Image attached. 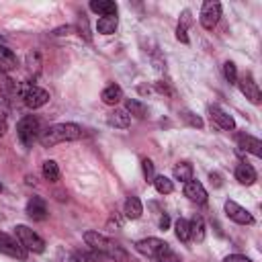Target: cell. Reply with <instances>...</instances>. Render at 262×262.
Wrapping results in <instances>:
<instances>
[{"label": "cell", "instance_id": "36", "mask_svg": "<svg viewBox=\"0 0 262 262\" xmlns=\"http://www.w3.org/2000/svg\"><path fill=\"white\" fill-rule=\"evenodd\" d=\"M223 262H252L248 256H242V254H229L227 258H223Z\"/></svg>", "mask_w": 262, "mask_h": 262}, {"label": "cell", "instance_id": "33", "mask_svg": "<svg viewBox=\"0 0 262 262\" xmlns=\"http://www.w3.org/2000/svg\"><path fill=\"white\" fill-rule=\"evenodd\" d=\"M141 170H143V176H145L147 182H151V180L156 178V174H154V162H151V160L143 158V160H141Z\"/></svg>", "mask_w": 262, "mask_h": 262}, {"label": "cell", "instance_id": "15", "mask_svg": "<svg viewBox=\"0 0 262 262\" xmlns=\"http://www.w3.org/2000/svg\"><path fill=\"white\" fill-rule=\"evenodd\" d=\"M235 178H237V182H239V184L250 186V184H254V182H256L258 174H256V170H254L248 162H242V164H237V166H235Z\"/></svg>", "mask_w": 262, "mask_h": 262}, {"label": "cell", "instance_id": "37", "mask_svg": "<svg viewBox=\"0 0 262 262\" xmlns=\"http://www.w3.org/2000/svg\"><path fill=\"white\" fill-rule=\"evenodd\" d=\"M59 258H61V262H82V258H80V256L70 254V252H66V254L61 252V256H59Z\"/></svg>", "mask_w": 262, "mask_h": 262}, {"label": "cell", "instance_id": "22", "mask_svg": "<svg viewBox=\"0 0 262 262\" xmlns=\"http://www.w3.org/2000/svg\"><path fill=\"white\" fill-rule=\"evenodd\" d=\"M125 111L131 113L133 117H137V119H145L147 117V106L143 102H139L137 98H127L125 100Z\"/></svg>", "mask_w": 262, "mask_h": 262}, {"label": "cell", "instance_id": "20", "mask_svg": "<svg viewBox=\"0 0 262 262\" xmlns=\"http://www.w3.org/2000/svg\"><path fill=\"white\" fill-rule=\"evenodd\" d=\"M123 213H125L127 219H139L141 213H143V205H141V201H139L137 196H133V194L127 196L125 207H123Z\"/></svg>", "mask_w": 262, "mask_h": 262}, {"label": "cell", "instance_id": "23", "mask_svg": "<svg viewBox=\"0 0 262 262\" xmlns=\"http://www.w3.org/2000/svg\"><path fill=\"white\" fill-rule=\"evenodd\" d=\"M188 225H190V239L203 242L205 239V221H203V217L201 215H194L188 221Z\"/></svg>", "mask_w": 262, "mask_h": 262}, {"label": "cell", "instance_id": "29", "mask_svg": "<svg viewBox=\"0 0 262 262\" xmlns=\"http://www.w3.org/2000/svg\"><path fill=\"white\" fill-rule=\"evenodd\" d=\"M151 184L156 186V190H158L160 194H170V192L174 190L172 180H170V178H166V176H156V178L151 180Z\"/></svg>", "mask_w": 262, "mask_h": 262}, {"label": "cell", "instance_id": "11", "mask_svg": "<svg viewBox=\"0 0 262 262\" xmlns=\"http://www.w3.org/2000/svg\"><path fill=\"white\" fill-rule=\"evenodd\" d=\"M25 211L33 221H45L47 219V203L41 196H31L27 201V209Z\"/></svg>", "mask_w": 262, "mask_h": 262}, {"label": "cell", "instance_id": "6", "mask_svg": "<svg viewBox=\"0 0 262 262\" xmlns=\"http://www.w3.org/2000/svg\"><path fill=\"white\" fill-rule=\"evenodd\" d=\"M219 18H221V2H217V0H207V2L203 4V8H201V16H199L203 29L213 31V29L217 27Z\"/></svg>", "mask_w": 262, "mask_h": 262}, {"label": "cell", "instance_id": "4", "mask_svg": "<svg viewBox=\"0 0 262 262\" xmlns=\"http://www.w3.org/2000/svg\"><path fill=\"white\" fill-rule=\"evenodd\" d=\"M16 92L20 94L23 102L29 106V108H39L43 104L49 102V92L45 88H39L35 84H16Z\"/></svg>", "mask_w": 262, "mask_h": 262}, {"label": "cell", "instance_id": "31", "mask_svg": "<svg viewBox=\"0 0 262 262\" xmlns=\"http://www.w3.org/2000/svg\"><path fill=\"white\" fill-rule=\"evenodd\" d=\"M223 76L229 84H237V70H235V63L233 61H225L223 63Z\"/></svg>", "mask_w": 262, "mask_h": 262}, {"label": "cell", "instance_id": "13", "mask_svg": "<svg viewBox=\"0 0 262 262\" xmlns=\"http://www.w3.org/2000/svg\"><path fill=\"white\" fill-rule=\"evenodd\" d=\"M184 194L192 201V203H199V205H205L207 203V190H205V186L199 182V180H188V182H184Z\"/></svg>", "mask_w": 262, "mask_h": 262}, {"label": "cell", "instance_id": "3", "mask_svg": "<svg viewBox=\"0 0 262 262\" xmlns=\"http://www.w3.org/2000/svg\"><path fill=\"white\" fill-rule=\"evenodd\" d=\"M43 133L41 129V121L35 115H27L16 123V137L25 147H31L35 139H39Z\"/></svg>", "mask_w": 262, "mask_h": 262}, {"label": "cell", "instance_id": "28", "mask_svg": "<svg viewBox=\"0 0 262 262\" xmlns=\"http://www.w3.org/2000/svg\"><path fill=\"white\" fill-rule=\"evenodd\" d=\"M174 233H176V237H178L180 242H190V225H188V221L180 217V219L174 223Z\"/></svg>", "mask_w": 262, "mask_h": 262}, {"label": "cell", "instance_id": "32", "mask_svg": "<svg viewBox=\"0 0 262 262\" xmlns=\"http://www.w3.org/2000/svg\"><path fill=\"white\" fill-rule=\"evenodd\" d=\"M154 262H182V260H180V258H178V254L168 246L160 256H156V258H154Z\"/></svg>", "mask_w": 262, "mask_h": 262}, {"label": "cell", "instance_id": "34", "mask_svg": "<svg viewBox=\"0 0 262 262\" xmlns=\"http://www.w3.org/2000/svg\"><path fill=\"white\" fill-rule=\"evenodd\" d=\"M86 262H102V260H106L100 252H96V250H90V252H86L84 256H82Z\"/></svg>", "mask_w": 262, "mask_h": 262}, {"label": "cell", "instance_id": "18", "mask_svg": "<svg viewBox=\"0 0 262 262\" xmlns=\"http://www.w3.org/2000/svg\"><path fill=\"white\" fill-rule=\"evenodd\" d=\"M108 125L111 127H117V129H127L131 125V115L125 108H115L108 115Z\"/></svg>", "mask_w": 262, "mask_h": 262}, {"label": "cell", "instance_id": "9", "mask_svg": "<svg viewBox=\"0 0 262 262\" xmlns=\"http://www.w3.org/2000/svg\"><path fill=\"white\" fill-rule=\"evenodd\" d=\"M135 248H137V252H141L143 256H147V258L154 260L156 256H160L168 248V244L162 242V239H158V237H145V239H139L135 244Z\"/></svg>", "mask_w": 262, "mask_h": 262}, {"label": "cell", "instance_id": "14", "mask_svg": "<svg viewBox=\"0 0 262 262\" xmlns=\"http://www.w3.org/2000/svg\"><path fill=\"white\" fill-rule=\"evenodd\" d=\"M237 145H239V149L250 151V154L256 156V158H262V141H260L258 137L239 133V135H237Z\"/></svg>", "mask_w": 262, "mask_h": 262}, {"label": "cell", "instance_id": "19", "mask_svg": "<svg viewBox=\"0 0 262 262\" xmlns=\"http://www.w3.org/2000/svg\"><path fill=\"white\" fill-rule=\"evenodd\" d=\"M90 10H92V12H98V14H102V16H111V14H117L119 6H117V2H113V0H92V2H90Z\"/></svg>", "mask_w": 262, "mask_h": 262}, {"label": "cell", "instance_id": "5", "mask_svg": "<svg viewBox=\"0 0 262 262\" xmlns=\"http://www.w3.org/2000/svg\"><path fill=\"white\" fill-rule=\"evenodd\" d=\"M14 231H16V239L20 242V246H23L27 252H35V254L45 252V239H43L39 233H35L31 227H27V225H16Z\"/></svg>", "mask_w": 262, "mask_h": 262}, {"label": "cell", "instance_id": "42", "mask_svg": "<svg viewBox=\"0 0 262 262\" xmlns=\"http://www.w3.org/2000/svg\"><path fill=\"white\" fill-rule=\"evenodd\" d=\"M2 190H4V188H2V184H0V192H2Z\"/></svg>", "mask_w": 262, "mask_h": 262}, {"label": "cell", "instance_id": "25", "mask_svg": "<svg viewBox=\"0 0 262 262\" xmlns=\"http://www.w3.org/2000/svg\"><path fill=\"white\" fill-rule=\"evenodd\" d=\"M192 164H188V162H178L176 166H174V178L176 180H180V182H188V180H192Z\"/></svg>", "mask_w": 262, "mask_h": 262}, {"label": "cell", "instance_id": "1", "mask_svg": "<svg viewBox=\"0 0 262 262\" xmlns=\"http://www.w3.org/2000/svg\"><path fill=\"white\" fill-rule=\"evenodd\" d=\"M82 137V127L76 123H55L47 129H43L39 141L43 147H53L66 141H76Z\"/></svg>", "mask_w": 262, "mask_h": 262}, {"label": "cell", "instance_id": "38", "mask_svg": "<svg viewBox=\"0 0 262 262\" xmlns=\"http://www.w3.org/2000/svg\"><path fill=\"white\" fill-rule=\"evenodd\" d=\"M76 29L72 27V25H68V27H61V29H55L53 31V35H68V33H74Z\"/></svg>", "mask_w": 262, "mask_h": 262}, {"label": "cell", "instance_id": "7", "mask_svg": "<svg viewBox=\"0 0 262 262\" xmlns=\"http://www.w3.org/2000/svg\"><path fill=\"white\" fill-rule=\"evenodd\" d=\"M0 252L10 258H16V260H27V256H29V252L20 246V242L8 233H0Z\"/></svg>", "mask_w": 262, "mask_h": 262}, {"label": "cell", "instance_id": "27", "mask_svg": "<svg viewBox=\"0 0 262 262\" xmlns=\"http://www.w3.org/2000/svg\"><path fill=\"white\" fill-rule=\"evenodd\" d=\"M41 172H43V178H45V180H49V182H55V180H59V166H57L53 160H47V162H43V168H41Z\"/></svg>", "mask_w": 262, "mask_h": 262}, {"label": "cell", "instance_id": "41", "mask_svg": "<svg viewBox=\"0 0 262 262\" xmlns=\"http://www.w3.org/2000/svg\"><path fill=\"white\" fill-rule=\"evenodd\" d=\"M6 129H8L6 119H4V117H0V135H4V133H6Z\"/></svg>", "mask_w": 262, "mask_h": 262}, {"label": "cell", "instance_id": "24", "mask_svg": "<svg viewBox=\"0 0 262 262\" xmlns=\"http://www.w3.org/2000/svg\"><path fill=\"white\" fill-rule=\"evenodd\" d=\"M188 25H190V10H182L180 20H178V27H176V39L182 41V43H188V35H186Z\"/></svg>", "mask_w": 262, "mask_h": 262}, {"label": "cell", "instance_id": "30", "mask_svg": "<svg viewBox=\"0 0 262 262\" xmlns=\"http://www.w3.org/2000/svg\"><path fill=\"white\" fill-rule=\"evenodd\" d=\"M180 117H182V121H184V123H188L190 127H194V129H203V119H201V117H196L194 113H190L188 108L180 111Z\"/></svg>", "mask_w": 262, "mask_h": 262}, {"label": "cell", "instance_id": "2", "mask_svg": "<svg viewBox=\"0 0 262 262\" xmlns=\"http://www.w3.org/2000/svg\"><path fill=\"white\" fill-rule=\"evenodd\" d=\"M84 242H86V246H90V250H96V252H100L104 258L115 260V262H123V260H127V256H129L117 242H113L111 237H106V235H102V233H98V231H92V229L84 233Z\"/></svg>", "mask_w": 262, "mask_h": 262}, {"label": "cell", "instance_id": "40", "mask_svg": "<svg viewBox=\"0 0 262 262\" xmlns=\"http://www.w3.org/2000/svg\"><path fill=\"white\" fill-rule=\"evenodd\" d=\"M158 225H160V229H168V225H170V217H168V215H160Z\"/></svg>", "mask_w": 262, "mask_h": 262}, {"label": "cell", "instance_id": "12", "mask_svg": "<svg viewBox=\"0 0 262 262\" xmlns=\"http://www.w3.org/2000/svg\"><path fill=\"white\" fill-rule=\"evenodd\" d=\"M209 117H211L213 123H217V125H219L221 129H225V131L235 129V121H233V117L227 115L219 104H211V106H209Z\"/></svg>", "mask_w": 262, "mask_h": 262}, {"label": "cell", "instance_id": "10", "mask_svg": "<svg viewBox=\"0 0 262 262\" xmlns=\"http://www.w3.org/2000/svg\"><path fill=\"white\" fill-rule=\"evenodd\" d=\"M237 86H239V90H242V94L252 102V104H260L262 102V92H260V88H258V84L252 80V76H246V78H242L239 82H237Z\"/></svg>", "mask_w": 262, "mask_h": 262}, {"label": "cell", "instance_id": "17", "mask_svg": "<svg viewBox=\"0 0 262 262\" xmlns=\"http://www.w3.org/2000/svg\"><path fill=\"white\" fill-rule=\"evenodd\" d=\"M100 100H102L104 104H108V106H115L117 102H121V100H123V90H121V86L108 84V86L100 92Z\"/></svg>", "mask_w": 262, "mask_h": 262}, {"label": "cell", "instance_id": "26", "mask_svg": "<svg viewBox=\"0 0 262 262\" xmlns=\"http://www.w3.org/2000/svg\"><path fill=\"white\" fill-rule=\"evenodd\" d=\"M12 94H16V82H12L8 74L0 72V98L12 96Z\"/></svg>", "mask_w": 262, "mask_h": 262}, {"label": "cell", "instance_id": "21", "mask_svg": "<svg viewBox=\"0 0 262 262\" xmlns=\"http://www.w3.org/2000/svg\"><path fill=\"white\" fill-rule=\"evenodd\" d=\"M119 27V18L117 14H111V16H100L98 23H96V29L100 35H113Z\"/></svg>", "mask_w": 262, "mask_h": 262}, {"label": "cell", "instance_id": "39", "mask_svg": "<svg viewBox=\"0 0 262 262\" xmlns=\"http://www.w3.org/2000/svg\"><path fill=\"white\" fill-rule=\"evenodd\" d=\"M209 180H211L213 186H221V184H223V182H221V176H219L217 172H211V174H209Z\"/></svg>", "mask_w": 262, "mask_h": 262}, {"label": "cell", "instance_id": "8", "mask_svg": "<svg viewBox=\"0 0 262 262\" xmlns=\"http://www.w3.org/2000/svg\"><path fill=\"white\" fill-rule=\"evenodd\" d=\"M223 209H225V215H227L231 221L239 223V225H252V223H254L252 213H250L248 209H244L242 205H237L235 201H225Z\"/></svg>", "mask_w": 262, "mask_h": 262}, {"label": "cell", "instance_id": "16", "mask_svg": "<svg viewBox=\"0 0 262 262\" xmlns=\"http://www.w3.org/2000/svg\"><path fill=\"white\" fill-rule=\"evenodd\" d=\"M16 66H18V59H16L14 51L8 49L6 45H0V72L8 74V72L16 70Z\"/></svg>", "mask_w": 262, "mask_h": 262}, {"label": "cell", "instance_id": "35", "mask_svg": "<svg viewBox=\"0 0 262 262\" xmlns=\"http://www.w3.org/2000/svg\"><path fill=\"white\" fill-rule=\"evenodd\" d=\"M78 31H80V35H84V39H86V41H90L88 23H86V18H84V16H82V18H80V23H78Z\"/></svg>", "mask_w": 262, "mask_h": 262}]
</instances>
